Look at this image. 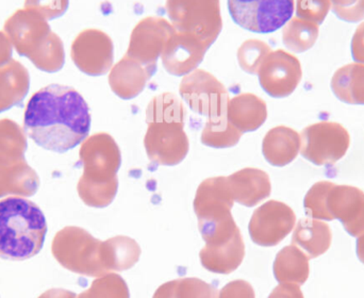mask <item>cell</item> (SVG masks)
Instances as JSON below:
<instances>
[{
    "label": "cell",
    "mask_w": 364,
    "mask_h": 298,
    "mask_svg": "<svg viewBox=\"0 0 364 298\" xmlns=\"http://www.w3.org/2000/svg\"><path fill=\"white\" fill-rule=\"evenodd\" d=\"M91 292L93 298H130L129 289L125 280L114 273L96 280Z\"/></svg>",
    "instance_id": "obj_31"
},
{
    "label": "cell",
    "mask_w": 364,
    "mask_h": 298,
    "mask_svg": "<svg viewBox=\"0 0 364 298\" xmlns=\"http://www.w3.org/2000/svg\"><path fill=\"white\" fill-rule=\"evenodd\" d=\"M155 72L136 60L126 55L111 72L109 81L111 89L123 100L136 97Z\"/></svg>",
    "instance_id": "obj_19"
},
{
    "label": "cell",
    "mask_w": 364,
    "mask_h": 298,
    "mask_svg": "<svg viewBox=\"0 0 364 298\" xmlns=\"http://www.w3.org/2000/svg\"><path fill=\"white\" fill-rule=\"evenodd\" d=\"M350 138L348 130L338 123L321 122L301 132V156L318 166L333 165L341 160L348 149Z\"/></svg>",
    "instance_id": "obj_9"
},
{
    "label": "cell",
    "mask_w": 364,
    "mask_h": 298,
    "mask_svg": "<svg viewBox=\"0 0 364 298\" xmlns=\"http://www.w3.org/2000/svg\"><path fill=\"white\" fill-rule=\"evenodd\" d=\"M27 92V83L23 70L11 66L0 74V112L11 108L23 100Z\"/></svg>",
    "instance_id": "obj_29"
},
{
    "label": "cell",
    "mask_w": 364,
    "mask_h": 298,
    "mask_svg": "<svg viewBox=\"0 0 364 298\" xmlns=\"http://www.w3.org/2000/svg\"><path fill=\"white\" fill-rule=\"evenodd\" d=\"M141 248L132 238H111L102 242V260L107 273L132 269L140 260Z\"/></svg>",
    "instance_id": "obj_23"
},
{
    "label": "cell",
    "mask_w": 364,
    "mask_h": 298,
    "mask_svg": "<svg viewBox=\"0 0 364 298\" xmlns=\"http://www.w3.org/2000/svg\"><path fill=\"white\" fill-rule=\"evenodd\" d=\"M331 90L341 102L364 106V64L352 63L339 68L331 79Z\"/></svg>",
    "instance_id": "obj_25"
},
{
    "label": "cell",
    "mask_w": 364,
    "mask_h": 298,
    "mask_svg": "<svg viewBox=\"0 0 364 298\" xmlns=\"http://www.w3.org/2000/svg\"><path fill=\"white\" fill-rule=\"evenodd\" d=\"M331 8V0H296L297 17L318 26L325 21Z\"/></svg>",
    "instance_id": "obj_32"
},
{
    "label": "cell",
    "mask_w": 364,
    "mask_h": 298,
    "mask_svg": "<svg viewBox=\"0 0 364 298\" xmlns=\"http://www.w3.org/2000/svg\"><path fill=\"white\" fill-rule=\"evenodd\" d=\"M47 233L44 213L21 197L0 201V258L23 261L42 250Z\"/></svg>",
    "instance_id": "obj_3"
},
{
    "label": "cell",
    "mask_w": 364,
    "mask_h": 298,
    "mask_svg": "<svg viewBox=\"0 0 364 298\" xmlns=\"http://www.w3.org/2000/svg\"><path fill=\"white\" fill-rule=\"evenodd\" d=\"M335 14L348 23H358L364 18V0H360L356 6H350L346 10L337 11Z\"/></svg>",
    "instance_id": "obj_35"
},
{
    "label": "cell",
    "mask_w": 364,
    "mask_h": 298,
    "mask_svg": "<svg viewBox=\"0 0 364 298\" xmlns=\"http://www.w3.org/2000/svg\"><path fill=\"white\" fill-rule=\"evenodd\" d=\"M333 241L331 228L314 218H301L293 233L292 244L303 250L309 259L318 258L329 250Z\"/></svg>",
    "instance_id": "obj_22"
},
{
    "label": "cell",
    "mask_w": 364,
    "mask_h": 298,
    "mask_svg": "<svg viewBox=\"0 0 364 298\" xmlns=\"http://www.w3.org/2000/svg\"><path fill=\"white\" fill-rule=\"evenodd\" d=\"M262 89L274 98H284L293 93L303 76L301 62L284 50L269 53L259 68Z\"/></svg>",
    "instance_id": "obj_12"
},
{
    "label": "cell",
    "mask_w": 364,
    "mask_h": 298,
    "mask_svg": "<svg viewBox=\"0 0 364 298\" xmlns=\"http://www.w3.org/2000/svg\"><path fill=\"white\" fill-rule=\"evenodd\" d=\"M360 0H331L333 13L356 6Z\"/></svg>",
    "instance_id": "obj_37"
},
{
    "label": "cell",
    "mask_w": 364,
    "mask_h": 298,
    "mask_svg": "<svg viewBox=\"0 0 364 298\" xmlns=\"http://www.w3.org/2000/svg\"><path fill=\"white\" fill-rule=\"evenodd\" d=\"M353 59L357 63L364 64V21L357 28L352 40Z\"/></svg>",
    "instance_id": "obj_34"
},
{
    "label": "cell",
    "mask_w": 364,
    "mask_h": 298,
    "mask_svg": "<svg viewBox=\"0 0 364 298\" xmlns=\"http://www.w3.org/2000/svg\"><path fill=\"white\" fill-rule=\"evenodd\" d=\"M284 43L294 53H305L316 44L318 38V25L305 19H291L282 32Z\"/></svg>",
    "instance_id": "obj_27"
},
{
    "label": "cell",
    "mask_w": 364,
    "mask_h": 298,
    "mask_svg": "<svg viewBox=\"0 0 364 298\" xmlns=\"http://www.w3.org/2000/svg\"><path fill=\"white\" fill-rule=\"evenodd\" d=\"M304 207L310 218L339 220L352 237L364 233V192L360 188L320 181L308 191Z\"/></svg>",
    "instance_id": "obj_5"
},
{
    "label": "cell",
    "mask_w": 364,
    "mask_h": 298,
    "mask_svg": "<svg viewBox=\"0 0 364 298\" xmlns=\"http://www.w3.org/2000/svg\"><path fill=\"white\" fill-rule=\"evenodd\" d=\"M74 60L85 74H106L113 63L112 41L102 32L83 34L75 43Z\"/></svg>",
    "instance_id": "obj_15"
},
{
    "label": "cell",
    "mask_w": 364,
    "mask_h": 298,
    "mask_svg": "<svg viewBox=\"0 0 364 298\" xmlns=\"http://www.w3.org/2000/svg\"><path fill=\"white\" fill-rule=\"evenodd\" d=\"M153 298H218V292L198 278H181L162 284Z\"/></svg>",
    "instance_id": "obj_26"
},
{
    "label": "cell",
    "mask_w": 364,
    "mask_h": 298,
    "mask_svg": "<svg viewBox=\"0 0 364 298\" xmlns=\"http://www.w3.org/2000/svg\"><path fill=\"white\" fill-rule=\"evenodd\" d=\"M271 49L265 43L259 41H248L239 49L240 65L248 74H257Z\"/></svg>",
    "instance_id": "obj_30"
},
{
    "label": "cell",
    "mask_w": 364,
    "mask_h": 298,
    "mask_svg": "<svg viewBox=\"0 0 364 298\" xmlns=\"http://www.w3.org/2000/svg\"><path fill=\"white\" fill-rule=\"evenodd\" d=\"M227 181L233 201L245 207H255L271 195L269 176L261 169H241L227 177Z\"/></svg>",
    "instance_id": "obj_17"
},
{
    "label": "cell",
    "mask_w": 364,
    "mask_h": 298,
    "mask_svg": "<svg viewBox=\"0 0 364 298\" xmlns=\"http://www.w3.org/2000/svg\"><path fill=\"white\" fill-rule=\"evenodd\" d=\"M79 156L83 166L79 195L90 207H108L119 190L117 174L122 164L119 145L110 134L100 132L83 141Z\"/></svg>",
    "instance_id": "obj_2"
},
{
    "label": "cell",
    "mask_w": 364,
    "mask_h": 298,
    "mask_svg": "<svg viewBox=\"0 0 364 298\" xmlns=\"http://www.w3.org/2000/svg\"><path fill=\"white\" fill-rule=\"evenodd\" d=\"M233 203L227 177L209 178L201 182L195 195L194 211L203 239L235 225L231 214Z\"/></svg>",
    "instance_id": "obj_7"
},
{
    "label": "cell",
    "mask_w": 364,
    "mask_h": 298,
    "mask_svg": "<svg viewBox=\"0 0 364 298\" xmlns=\"http://www.w3.org/2000/svg\"><path fill=\"white\" fill-rule=\"evenodd\" d=\"M294 0H228L235 23L256 33H271L284 27L294 12Z\"/></svg>",
    "instance_id": "obj_8"
},
{
    "label": "cell",
    "mask_w": 364,
    "mask_h": 298,
    "mask_svg": "<svg viewBox=\"0 0 364 298\" xmlns=\"http://www.w3.org/2000/svg\"><path fill=\"white\" fill-rule=\"evenodd\" d=\"M181 94L194 112L214 122L226 117L228 94L224 85L205 70H196L182 80Z\"/></svg>",
    "instance_id": "obj_10"
},
{
    "label": "cell",
    "mask_w": 364,
    "mask_h": 298,
    "mask_svg": "<svg viewBox=\"0 0 364 298\" xmlns=\"http://www.w3.org/2000/svg\"><path fill=\"white\" fill-rule=\"evenodd\" d=\"M241 137L242 132L231 125L226 115L218 121L205 123L201 134V143L212 149H230L239 143Z\"/></svg>",
    "instance_id": "obj_28"
},
{
    "label": "cell",
    "mask_w": 364,
    "mask_h": 298,
    "mask_svg": "<svg viewBox=\"0 0 364 298\" xmlns=\"http://www.w3.org/2000/svg\"><path fill=\"white\" fill-rule=\"evenodd\" d=\"M27 139L14 122L0 121V196L29 195L38 190V174L26 162Z\"/></svg>",
    "instance_id": "obj_6"
},
{
    "label": "cell",
    "mask_w": 364,
    "mask_h": 298,
    "mask_svg": "<svg viewBox=\"0 0 364 298\" xmlns=\"http://www.w3.org/2000/svg\"><path fill=\"white\" fill-rule=\"evenodd\" d=\"M61 250L73 270L91 276L107 274L102 260V242L79 228H68L60 237Z\"/></svg>",
    "instance_id": "obj_13"
},
{
    "label": "cell",
    "mask_w": 364,
    "mask_h": 298,
    "mask_svg": "<svg viewBox=\"0 0 364 298\" xmlns=\"http://www.w3.org/2000/svg\"><path fill=\"white\" fill-rule=\"evenodd\" d=\"M295 223L296 215L288 205L269 201L255 210L248 230L255 244L271 248L287 238L294 228Z\"/></svg>",
    "instance_id": "obj_11"
},
{
    "label": "cell",
    "mask_w": 364,
    "mask_h": 298,
    "mask_svg": "<svg viewBox=\"0 0 364 298\" xmlns=\"http://www.w3.org/2000/svg\"><path fill=\"white\" fill-rule=\"evenodd\" d=\"M227 117L242 134L256 132L267 121V104L252 94L237 96L228 102Z\"/></svg>",
    "instance_id": "obj_20"
},
{
    "label": "cell",
    "mask_w": 364,
    "mask_h": 298,
    "mask_svg": "<svg viewBox=\"0 0 364 298\" xmlns=\"http://www.w3.org/2000/svg\"><path fill=\"white\" fill-rule=\"evenodd\" d=\"M273 269L279 284L301 286L309 277V257L292 244L278 252Z\"/></svg>",
    "instance_id": "obj_24"
},
{
    "label": "cell",
    "mask_w": 364,
    "mask_h": 298,
    "mask_svg": "<svg viewBox=\"0 0 364 298\" xmlns=\"http://www.w3.org/2000/svg\"><path fill=\"white\" fill-rule=\"evenodd\" d=\"M301 150V136L295 130L278 126L263 139L262 152L273 166L282 167L295 160Z\"/></svg>",
    "instance_id": "obj_21"
},
{
    "label": "cell",
    "mask_w": 364,
    "mask_h": 298,
    "mask_svg": "<svg viewBox=\"0 0 364 298\" xmlns=\"http://www.w3.org/2000/svg\"><path fill=\"white\" fill-rule=\"evenodd\" d=\"M23 129L42 149L66 152L89 136L91 115L85 98L73 87L51 85L28 102Z\"/></svg>",
    "instance_id": "obj_1"
},
{
    "label": "cell",
    "mask_w": 364,
    "mask_h": 298,
    "mask_svg": "<svg viewBox=\"0 0 364 298\" xmlns=\"http://www.w3.org/2000/svg\"><path fill=\"white\" fill-rule=\"evenodd\" d=\"M184 115L183 106L173 94H162L149 104L144 147L151 161L174 166L184 160L190 149Z\"/></svg>",
    "instance_id": "obj_4"
},
{
    "label": "cell",
    "mask_w": 364,
    "mask_h": 298,
    "mask_svg": "<svg viewBox=\"0 0 364 298\" xmlns=\"http://www.w3.org/2000/svg\"><path fill=\"white\" fill-rule=\"evenodd\" d=\"M357 256L364 265V233L357 240Z\"/></svg>",
    "instance_id": "obj_38"
},
{
    "label": "cell",
    "mask_w": 364,
    "mask_h": 298,
    "mask_svg": "<svg viewBox=\"0 0 364 298\" xmlns=\"http://www.w3.org/2000/svg\"><path fill=\"white\" fill-rule=\"evenodd\" d=\"M267 298H304V294L297 284H282Z\"/></svg>",
    "instance_id": "obj_36"
},
{
    "label": "cell",
    "mask_w": 364,
    "mask_h": 298,
    "mask_svg": "<svg viewBox=\"0 0 364 298\" xmlns=\"http://www.w3.org/2000/svg\"><path fill=\"white\" fill-rule=\"evenodd\" d=\"M245 245L241 231L228 241L205 244L199 252L201 265L212 273L230 274L243 262Z\"/></svg>",
    "instance_id": "obj_18"
},
{
    "label": "cell",
    "mask_w": 364,
    "mask_h": 298,
    "mask_svg": "<svg viewBox=\"0 0 364 298\" xmlns=\"http://www.w3.org/2000/svg\"><path fill=\"white\" fill-rule=\"evenodd\" d=\"M173 34L172 28L164 21L147 19L134 29L127 57L156 72L158 57Z\"/></svg>",
    "instance_id": "obj_14"
},
{
    "label": "cell",
    "mask_w": 364,
    "mask_h": 298,
    "mask_svg": "<svg viewBox=\"0 0 364 298\" xmlns=\"http://www.w3.org/2000/svg\"><path fill=\"white\" fill-rule=\"evenodd\" d=\"M207 47L188 34H173L162 51V62L170 74H188L203 61Z\"/></svg>",
    "instance_id": "obj_16"
},
{
    "label": "cell",
    "mask_w": 364,
    "mask_h": 298,
    "mask_svg": "<svg viewBox=\"0 0 364 298\" xmlns=\"http://www.w3.org/2000/svg\"><path fill=\"white\" fill-rule=\"evenodd\" d=\"M218 298H256L254 288L245 280L229 282L218 293Z\"/></svg>",
    "instance_id": "obj_33"
}]
</instances>
